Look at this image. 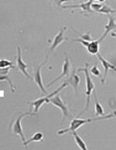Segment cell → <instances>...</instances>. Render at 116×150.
<instances>
[{
	"mask_svg": "<svg viewBox=\"0 0 116 150\" xmlns=\"http://www.w3.org/2000/svg\"><path fill=\"white\" fill-rule=\"evenodd\" d=\"M99 40H93L92 41H90L88 45L86 47L87 52L91 54H93V55H97L98 52H99Z\"/></svg>",
	"mask_w": 116,
	"mask_h": 150,
	"instance_id": "obj_14",
	"label": "cell"
},
{
	"mask_svg": "<svg viewBox=\"0 0 116 150\" xmlns=\"http://www.w3.org/2000/svg\"><path fill=\"white\" fill-rule=\"evenodd\" d=\"M16 69H18L20 72H21L25 76V77L29 79H33L29 73L27 72V69H28V65L27 64L24 62V61L22 60V50L21 47H17V56H16Z\"/></svg>",
	"mask_w": 116,
	"mask_h": 150,
	"instance_id": "obj_6",
	"label": "cell"
},
{
	"mask_svg": "<svg viewBox=\"0 0 116 150\" xmlns=\"http://www.w3.org/2000/svg\"><path fill=\"white\" fill-rule=\"evenodd\" d=\"M111 36H112V38H116V33H115V32H112V34H111Z\"/></svg>",
	"mask_w": 116,
	"mask_h": 150,
	"instance_id": "obj_21",
	"label": "cell"
},
{
	"mask_svg": "<svg viewBox=\"0 0 116 150\" xmlns=\"http://www.w3.org/2000/svg\"><path fill=\"white\" fill-rule=\"evenodd\" d=\"M94 1H96V2H100V3H102V2H105L106 0H94Z\"/></svg>",
	"mask_w": 116,
	"mask_h": 150,
	"instance_id": "obj_22",
	"label": "cell"
},
{
	"mask_svg": "<svg viewBox=\"0 0 116 150\" xmlns=\"http://www.w3.org/2000/svg\"><path fill=\"white\" fill-rule=\"evenodd\" d=\"M13 62H12L11 61L6 60V59H1L0 60V69H4V68L13 66Z\"/></svg>",
	"mask_w": 116,
	"mask_h": 150,
	"instance_id": "obj_19",
	"label": "cell"
},
{
	"mask_svg": "<svg viewBox=\"0 0 116 150\" xmlns=\"http://www.w3.org/2000/svg\"><path fill=\"white\" fill-rule=\"evenodd\" d=\"M78 72H83L85 76V83H86V102H85V109L79 114L78 117H80L83 113L86 111L88 109L90 105V101H91V96H92V92L95 91V85H94V82L92 80L91 75L89 72V65L88 63H85V66L83 68H79L78 69Z\"/></svg>",
	"mask_w": 116,
	"mask_h": 150,
	"instance_id": "obj_3",
	"label": "cell"
},
{
	"mask_svg": "<svg viewBox=\"0 0 116 150\" xmlns=\"http://www.w3.org/2000/svg\"><path fill=\"white\" fill-rule=\"evenodd\" d=\"M72 134V136L74 138V141H75V143H76L77 146L80 149L83 150H87L88 148H87V144L85 143V142L82 139V138L78 134L77 131H74V132H71Z\"/></svg>",
	"mask_w": 116,
	"mask_h": 150,
	"instance_id": "obj_16",
	"label": "cell"
},
{
	"mask_svg": "<svg viewBox=\"0 0 116 150\" xmlns=\"http://www.w3.org/2000/svg\"><path fill=\"white\" fill-rule=\"evenodd\" d=\"M68 85H69V84H68L67 82H65L64 81V83H63L62 85L60 86L59 88H57V90H54V91L50 93L45 95L44 96H42V97H40V98L36 99V100L32 101V102H29L28 104H29V105H31L34 107V112L38 113V111L40 110L41 107H42L45 103H49L50 99L51 98V97H53V96H55V95H57V94L60 93V91H62V90H64V88L67 87Z\"/></svg>",
	"mask_w": 116,
	"mask_h": 150,
	"instance_id": "obj_4",
	"label": "cell"
},
{
	"mask_svg": "<svg viewBox=\"0 0 116 150\" xmlns=\"http://www.w3.org/2000/svg\"><path fill=\"white\" fill-rule=\"evenodd\" d=\"M116 117V110H113L112 113H110L108 115H104L101 117H95L93 118H87V119H81V118H74L71 121L70 126L67 128L61 129L57 132L58 135H63L66 134L67 132H72L74 131H77L78 129L85 125L86 124L92 123L94 121H105V120H109V119L115 118Z\"/></svg>",
	"mask_w": 116,
	"mask_h": 150,
	"instance_id": "obj_1",
	"label": "cell"
},
{
	"mask_svg": "<svg viewBox=\"0 0 116 150\" xmlns=\"http://www.w3.org/2000/svg\"><path fill=\"white\" fill-rule=\"evenodd\" d=\"M89 72L91 74L93 75V76H97V77L101 76V72L100 70H99V69H98L97 63H94V65H93V66H92L91 69H89Z\"/></svg>",
	"mask_w": 116,
	"mask_h": 150,
	"instance_id": "obj_18",
	"label": "cell"
},
{
	"mask_svg": "<svg viewBox=\"0 0 116 150\" xmlns=\"http://www.w3.org/2000/svg\"><path fill=\"white\" fill-rule=\"evenodd\" d=\"M27 116H37V113L32 112H17L14 114L8 127V131L14 135H17L20 138L21 141L24 142L27 139L25 137L22 126V120Z\"/></svg>",
	"mask_w": 116,
	"mask_h": 150,
	"instance_id": "obj_2",
	"label": "cell"
},
{
	"mask_svg": "<svg viewBox=\"0 0 116 150\" xmlns=\"http://www.w3.org/2000/svg\"><path fill=\"white\" fill-rule=\"evenodd\" d=\"M115 29H116L115 20V18L113 16H112L111 15H108V21L107 24H105V32L103 33L101 37L98 39L99 42L101 43V41H103V40H105L110 32L112 31V30H114Z\"/></svg>",
	"mask_w": 116,
	"mask_h": 150,
	"instance_id": "obj_13",
	"label": "cell"
},
{
	"mask_svg": "<svg viewBox=\"0 0 116 150\" xmlns=\"http://www.w3.org/2000/svg\"><path fill=\"white\" fill-rule=\"evenodd\" d=\"M97 57H98V60L100 61L101 64V65L104 68V75H103L102 79L101 80V83L102 85H104L105 83V81H106V79H107L108 71L109 70H112V71H114V72H116V66L115 65H113V64H112L111 62H109L108 61L106 60L105 58H103L102 55L99 52L97 54Z\"/></svg>",
	"mask_w": 116,
	"mask_h": 150,
	"instance_id": "obj_8",
	"label": "cell"
},
{
	"mask_svg": "<svg viewBox=\"0 0 116 150\" xmlns=\"http://www.w3.org/2000/svg\"><path fill=\"white\" fill-rule=\"evenodd\" d=\"M54 2V3L58 7H62L63 4L64 2H76V1H78V0H53Z\"/></svg>",
	"mask_w": 116,
	"mask_h": 150,
	"instance_id": "obj_20",
	"label": "cell"
},
{
	"mask_svg": "<svg viewBox=\"0 0 116 150\" xmlns=\"http://www.w3.org/2000/svg\"><path fill=\"white\" fill-rule=\"evenodd\" d=\"M94 116L101 117L105 115V110L102 105L99 103L98 100V96L96 95V92L94 91Z\"/></svg>",
	"mask_w": 116,
	"mask_h": 150,
	"instance_id": "obj_15",
	"label": "cell"
},
{
	"mask_svg": "<svg viewBox=\"0 0 116 150\" xmlns=\"http://www.w3.org/2000/svg\"><path fill=\"white\" fill-rule=\"evenodd\" d=\"M47 57L48 56H47V58H46V59H45L44 62L41 63V64L39 65L38 67L36 68V70H35V72H34V78H33V79H34V81L35 82V83H36V85H37V86L39 87V89L41 90V92L44 94V95H47V91L46 90V89H45L44 85H43V83L42 75H41V70H42V68L44 66L45 64H46V62H47V60H48V58H47Z\"/></svg>",
	"mask_w": 116,
	"mask_h": 150,
	"instance_id": "obj_7",
	"label": "cell"
},
{
	"mask_svg": "<svg viewBox=\"0 0 116 150\" xmlns=\"http://www.w3.org/2000/svg\"><path fill=\"white\" fill-rule=\"evenodd\" d=\"M94 2V0H88L87 2H82L78 5L64 6L62 8L63 9H80L85 13H94V11L92 9V5Z\"/></svg>",
	"mask_w": 116,
	"mask_h": 150,
	"instance_id": "obj_10",
	"label": "cell"
},
{
	"mask_svg": "<svg viewBox=\"0 0 116 150\" xmlns=\"http://www.w3.org/2000/svg\"><path fill=\"white\" fill-rule=\"evenodd\" d=\"M65 82H67L69 85L71 86L73 89H74V93H75V96H77L78 94V87H79V85H80V76L76 73V69H74V70L72 71L70 76L67 77Z\"/></svg>",
	"mask_w": 116,
	"mask_h": 150,
	"instance_id": "obj_11",
	"label": "cell"
},
{
	"mask_svg": "<svg viewBox=\"0 0 116 150\" xmlns=\"http://www.w3.org/2000/svg\"><path fill=\"white\" fill-rule=\"evenodd\" d=\"M71 62H70V59L68 58L67 54H65V58L64 62V64H63L62 66V72L61 74L59 76H57L55 79L50 82L49 84H47V87H49L50 86H52L54 83H56L57 81H59L60 79H61L64 77H68L70 76V71H71Z\"/></svg>",
	"mask_w": 116,
	"mask_h": 150,
	"instance_id": "obj_9",
	"label": "cell"
},
{
	"mask_svg": "<svg viewBox=\"0 0 116 150\" xmlns=\"http://www.w3.org/2000/svg\"><path fill=\"white\" fill-rule=\"evenodd\" d=\"M49 103H50L55 108H59L61 110V112H62V121H61V123H63L65 121V119L69 120L72 117V115L70 113V110L67 107V103L63 100V99L61 98V96H60L59 93L50 99Z\"/></svg>",
	"mask_w": 116,
	"mask_h": 150,
	"instance_id": "obj_5",
	"label": "cell"
},
{
	"mask_svg": "<svg viewBox=\"0 0 116 150\" xmlns=\"http://www.w3.org/2000/svg\"><path fill=\"white\" fill-rule=\"evenodd\" d=\"M43 139V134L42 132H37L33 134L29 139H27L24 142H22V144L24 146H27L29 144L34 142H42Z\"/></svg>",
	"mask_w": 116,
	"mask_h": 150,
	"instance_id": "obj_17",
	"label": "cell"
},
{
	"mask_svg": "<svg viewBox=\"0 0 116 150\" xmlns=\"http://www.w3.org/2000/svg\"><path fill=\"white\" fill-rule=\"evenodd\" d=\"M65 29L64 27H62L60 28V30L58 32V34H57L55 38H54V40H53V43H52L51 46H50V52H54V50L56 49L57 47L62 44L64 41L67 40V38L64 36V32Z\"/></svg>",
	"mask_w": 116,
	"mask_h": 150,
	"instance_id": "obj_12",
	"label": "cell"
}]
</instances>
